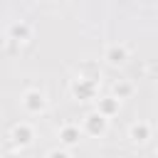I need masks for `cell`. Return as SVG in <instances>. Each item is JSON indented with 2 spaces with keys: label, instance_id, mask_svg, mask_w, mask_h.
Here are the masks:
<instances>
[{
  "label": "cell",
  "instance_id": "obj_1",
  "mask_svg": "<svg viewBox=\"0 0 158 158\" xmlns=\"http://www.w3.org/2000/svg\"><path fill=\"white\" fill-rule=\"evenodd\" d=\"M111 57H114L111 62H121V57H123V49H118V52L114 49V52H111Z\"/></svg>",
  "mask_w": 158,
  "mask_h": 158
}]
</instances>
